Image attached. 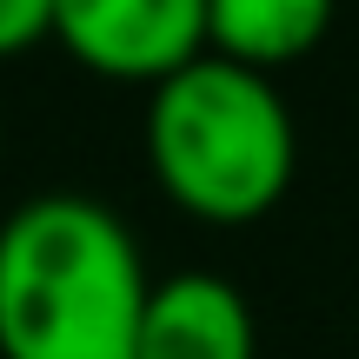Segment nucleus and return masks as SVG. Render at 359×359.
I'll use <instances>...</instances> for the list:
<instances>
[{
  "instance_id": "nucleus-1",
  "label": "nucleus",
  "mask_w": 359,
  "mask_h": 359,
  "mask_svg": "<svg viewBox=\"0 0 359 359\" xmlns=\"http://www.w3.org/2000/svg\"><path fill=\"white\" fill-rule=\"evenodd\" d=\"M154 299L140 240L93 193H40L0 219V359H133Z\"/></svg>"
},
{
  "instance_id": "nucleus-2",
  "label": "nucleus",
  "mask_w": 359,
  "mask_h": 359,
  "mask_svg": "<svg viewBox=\"0 0 359 359\" xmlns=\"http://www.w3.org/2000/svg\"><path fill=\"white\" fill-rule=\"evenodd\" d=\"M147 167L160 193L200 226H253L286 200L299 133L273 74L206 47L200 60L154 80Z\"/></svg>"
},
{
  "instance_id": "nucleus-3",
  "label": "nucleus",
  "mask_w": 359,
  "mask_h": 359,
  "mask_svg": "<svg viewBox=\"0 0 359 359\" xmlns=\"http://www.w3.org/2000/svg\"><path fill=\"white\" fill-rule=\"evenodd\" d=\"M53 40L100 80L154 87L206 53V0H53Z\"/></svg>"
},
{
  "instance_id": "nucleus-4",
  "label": "nucleus",
  "mask_w": 359,
  "mask_h": 359,
  "mask_svg": "<svg viewBox=\"0 0 359 359\" xmlns=\"http://www.w3.org/2000/svg\"><path fill=\"white\" fill-rule=\"evenodd\" d=\"M253 353H259V326L233 280H219V273L154 280L133 359H253Z\"/></svg>"
},
{
  "instance_id": "nucleus-5",
  "label": "nucleus",
  "mask_w": 359,
  "mask_h": 359,
  "mask_svg": "<svg viewBox=\"0 0 359 359\" xmlns=\"http://www.w3.org/2000/svg\"><path fill=\"white\" fill-rule=\"evenodd\" d=\"M333 34V0H206V47L259 74L306 60Z\"/></svg>"
},
{
  "instance_id": "nucleus-6",
  "label": "nucleus",
  "mask_w": 359,
  "mask_h": 359,
  "mask_svg": "<svg viewBox=\"0 0 359 359\" xmlns=\"http://www.w3.org/2000/svg\"><path fill=\"white\" fill-rule=\"evenodd\" d=\"M53 40V0H0V60Z\"/></svg>"
}]
</instances>
